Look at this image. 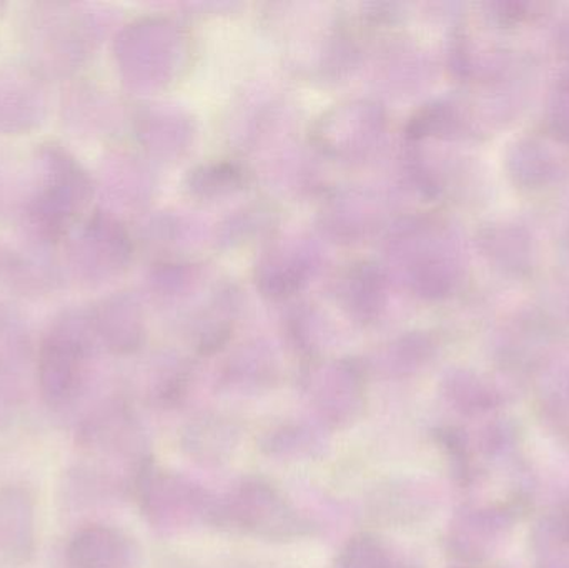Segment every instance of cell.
<instances>
[{"instance_id": "1", "label": "cell", "mask_w": 569, "mask_h": 568, "mask_svg": "<svg viewBox=\"0 0 569 568\" xmlns=\"http://www.w3.org/2000/svg\"><path fill=\"white\" fill-rule=\"evenodd\" d=\"M507 166L518 186L545 189L568 176L569 152L565 142L551 133L523 137L511 146Z\"/></svg>"}, {"instance_id": "2", "label": "cell", "mask_w": 569, "mask_h": 568, "mask_svg": "<svg viewBox=\"0 0 569 568\" xmlns=\"http://www.w3.org/2000/svg\"><path fill=\"white\" fill-rule=\"evenodd\" d=\"M487 252L505 272L523 273L535 263V240L527 227L501 222L485 237Z\"/></svg>"}, {"instance_id": "4", "label": "cell", "mask_w": 569, "mask_h": 568, "mask_svg": "<svg viewBox=\"0 0 569 568\" xmlns=\"http://www.w3.org/2000/svg\"><path fill=\"white\" fill-rule=\"evenodd\" d=\"M555 42H557L558 50L569 57V13L558 20L557 27H555Z\"/></svg>"}, {"instance_id": "3", "label": "cell", "mask_w": 569, "mask_h": 568, "mask_svg": "<svg viewBox=\"0 0 569 568\" xmlns=\"http://www.w3.org/2000/svg\"><path fill=\"white\" fill-rule=\"evenodd\" d=\"M547 117L551 136L569 143V76L551 93Z\"/></svg>"}]
</instances>
